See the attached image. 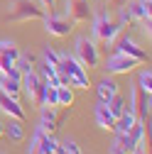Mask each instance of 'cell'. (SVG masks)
I'll use <instances>...</instances> for the list:
<instances>
[{"label": "cell", "mask_w": 152, "mask_h": 154, "mask_svg": "<svg viewBox=\"0 0 152 154\" xmlns=\"http://www.w3.org/2000/svg\"><path fill=\"white\" fill-rule=\"evenodd\" d=\"M62 147H64V152H66V154H81V147L76 144L74 140H66V142H64Z\"/></svg>", "instance_id": "cell-27"}, {"label": "cell", "mask_w": 152, "mask_h": 154, "mask_svg": "<svg viewBox=\"0 0 152 154\" xmlns=\"http://www.w3.org/2000/svg\"><path fill=\"white\" fill-rule=\"evenodd\" d=\"M42 17H44V10L32 0H12L8 12V20H15V22H30V20H42Z\"/></svg>", "instance_id": "cell-2"}, {"label": "cell", "mask_w": 152, "mask_h": 154, "mask_svg": "<svg viewBox=\"0 0 152 154\" xmlns=\"http://www.w3.org/2000/svg\"><path fill=\"white\" fill-rule=\"evenodd\" d=\"M113 47H116V51H118V54L130 56V59H135V61H145V59H147V54L142 51V47H138V44L128 37V34H120Z\"/></svg>", "instance_id": "cell-8"}, {"label": "cell", "mask_w": 152, "mask_h": 154, "mask_svg": "<svg viewBox=\"0 0 152 154\" xmlns=\"http://www.w3.org/2000/svg\"><path fill=\"white\" fill-rule=\"evenodd\" d=\"M96 122H98L101 130H113V127H116V118L110 115V110H108L106 103H98L96 105Z\"/></svg>", "instance_id": "cell-15"}, {"label": "cell", "mask_w": 152, "mask_h": 154, "mask_svg": "<svg viewBox=\"0 0 152 154\" xmlns=\"http://www.w3.org/2000/svg\"><path fill=\"white\" fill-rule=\"evenodd\" d=\"M40 3H42V8H47L49 12H52V10L56 8V0H40Z\"/></svg>", "instance_id": "cell-31"}, {"label": "cell", "mask_w": 152, "mask_h": 154, "mask_svg": "<svg viewBox=\"0 0 152 154\" xmlns=\"http://www.w3.org/2000/svg\"><path fill=\"white\" fill-rule=\"evenodd\" d=\"M66 17L71 22H88L91 17L88 0H66Z\"/></svg>", "instance_id": "cell-10"}, {"label": "cell", "mask_w": 152, "mask_h": 154, "mask_svg": "<svg viewBox=\"0 0 152 154\" xmlns=\"http://www.w3.org/2000/svg\"><path fill=\"white\" fill-rule=\"evenodd\" d=\"M59 122H62V115L56 112V108H42V120H40V130L44 134H54L59 130Z\"/></svg>", "instance_id": "cell-12"}, {"label": "cell", "mask_w": 152, "mask_h": 154, "mask_svg": "<svg viewBox=\"0 0 152 154\" xmlns=\"http://www.w3.org/2000/svg\"><path fill=\"white\" fill-rule=\"evenodd\" d=\"M132 20H142L150 22V0H138V3H128L125 5Z\"/></svg>", "instance_id": "cell-13"}, {"label": "cell", "mask_w": 152, "mask_h": 154, "mask_svg": "<svg viewBox=\"0 0 152 154\" xmlns=\"http://www.w3.org/2000/svg\"><path fill=\"white\" fill-rule=\"evenodd\" d=\"M59 149V142H56L54 134H44L42 142H40V149H37V154H47V152H56Z\"/></svg>", "instance_id": "cell-22"}, {"label": "cell", "mask_w": 152, "mask_h": 154, "mask_svg": "<svg viewBox=\"0 0 152 154\" xmlns=\"http://www.w3.org/2000/svg\"><path fill=\"white\" fill-rule=\"evenodd\" d=\"M44 64L47 66H52V69H59V64H62V54H56L54 49H44Z\"/></svg>", "instance_id": "cell-24"}, {"label": "cell", "mask_w": 152, "mask_h": 154, "mask_svg": "<svg viewBox=\"0 0 152 154\" xmlns=\"http://www.w3.org/2000/svg\"><path fill=\"white\" fill-rule=\"evenodd\" d=\"M130 154H150V152H147V144H135V149Z\"/></svg>", "instance_id": "cell-30"}, {"label": "cell", "mask_w": 152, "mask_h": 154, "mask_svg": "<svg viewBox=\"0 0 152 154\" xmlns=\"http://www.w3.org/2000/svg\"><path fill=\"white\" fill-rule=\"evenodd\" d=\"M106 3H108L110 8H116V10H118V8H123V5H128L130 0H106Z\"/></svg>", "instance_id": "cell-29"}, {"label": "cell", "mask_w": 152, "mask_h": 154, "mask_svg": "<svg viewBox=\"0 0 152 154\" xmlns=\"http://www.w3.org/2000/svg\"><path fill=\"white\" fill-rule=\"evenodd\" d=\"M76 56H79V64L84 69H96L101 64V51L98 47L93 44L91 39L81 37V39H76Z\"/></svg>", "instance_id": "cell-4"}, {"label": "cell", "mask_w": 152, "mask_h": 154, "mask_svg": "<svg viewBox=\"0 0 152 154\" xmlns=\"http://www.w3.org/2000/svg\"><path fill=\"white\" fill-rule=\"evenodd\" d=\"M0 110H3L8 118H15V120H22L25 122V108L20 105V100L5 95L3 91H0Z\"/></svg>", "instance_id": "cell-11"}, {"label": "cell", "mask_w": 152, "mask_h": 154, "mask_svg": "<svg viewBox=\"0 0 152 154\" xmlns=\"http://www.w3.org/2000/svg\"><path fill=\"white\" fill-rule=\"evenodd\" d=\"M5 132H8V137H10V140H15V142H22V140H25V127H22V120L10 118V122H8Z\"/></svg>", "instance_id": "cell-18"}, {"label": "cell", "mask_w": 152, "mask_h": 154, "mask_svg": "<svg viewBox=\"0 0 152 154\" xmlns=\"http://www.w3.org/2000/svg\"><path fill=\"white\" fill-rule=\"evenodd\" d=\"M132 112L138 115V120H147L150 118V95L135 83L130 88V105H128Z\"/></svg>", "instance_id": "cell-7"}, {"label": "cell", "mask_w": 152, "mask_h": 154, "mask_svg": "<svg viewBox=\"0 0 152 154\" xmlns=\"http://www.w3.org/2000/svg\"><path fill=\"white\" fill-rule=\"evenodd\" d=\"M118 93H120V88H118V83L113 79H103L98 83V98H101V103H108L113 95H118Z\"/></svg>", "instance_id": "cell-17"}, {"label": "cell", "mask_w": 152, "mask_h": 154, "mask_svg": "<svg viewBox=\"0 0 152 154\" xmlns=\"http://www.w3.org/2000/svg\"><path fill=\"white\" fill-rule=\"evenodd\" d=\"M3 134H5V125H3V122H0V137H3Z\"/></svg>", "instance_id": "cell-32"}, {"label": "cell", "mask_w": 152, "mask_h": 154, "mask_svg": "<svg viewBox=\"0 0 152 154\" xmlns=\"http://www.w3.org/2000/svg\"><path fill=\"white\" fill-rule=\"evenodd\" d=\"M44 79L37 71H25L22 73V88L27 91V95H30V100L37 105V108H42V100H44Z\"/></svg>", "instance_id": "cell-3"}, {"label": "cell", "mask_w": 152, "mask_h": 154, "mask_svg": "<svg viewBox=\"0 0 152 154\" xmlns=\"http://www.w3.org/2000/svg\"><path fill=\"white\" fill-rule=\"evenodd\" d=\"M138 86L150 95L152 93V73H150V69H142L140 71V79H138Z\"/></svg>", "instance_id": "cell-23"}, {"label": "cell", "mask_w": 152, "mask_h": 154, "mask_svg": "<svg viewBox=\"0 0 152 154\" xmlns=\"http://www.w3.org/2000/svg\"><path fill=\"white\" fill-rule=\"evenodd\" d=\"M0 54H8L10 59L17 61V56H20V49L15 47V42H0Z\"/></svg>", "instance_id": "cell-25"}, {"label": "cell", "mask_w": 152, "mask_h": 154, "mask_svg": "<svg viewBox=\"0 0 152 154\" xmlns=\"http://www.w3.org/2000/svg\"><path fill=\"white\" fill-rule=\"evenodd\" d=\"M110 154H128V149L120 144V140L116 137V142H113V149H110Z\"/></svg>", "instance_id": "cell-28"}, {"label": "cell", "mask_w": 152, "mask_h": 154, "mask_svg": "<svg viewBox=\"0 0 152 154\" xmlns=\"http://www.w3.org/2000/svg\"><path fill=\"white\" fill-rule=\"evenodd\" d=\"M138 64H140V61L130 59V56L116 54V56H110V59L106 61V69H108V73H113V76H120V73H130Z\"/></svg>", "instance_id": "cell-9"}, {"label": "cell", "mask_w": 152, "mask_h": 154, "mask_svg": "<svg viewBox=\"0 0 152 154\" xmlns=\"http://www.w3.org/2000/svg\"><path fill=\"white\" fill-rule=\"evenodd\" d=\"M56 95H59V108H69L74 103V91L71 86H56Z\"/></svg>", "instance_id": "cell-20"}, {"label": "cell", "mask_w": 152, "mask_h": 154, "mask_svg": "<svg viewBox=\"0 0 152 154\" xmlns=\"http://www.w3.org/2000/svg\"><path fill=\"white\" fill-rule=\"evenodd\" d=\"M0 91L10 98H20V91H22V81L17 79H10V76H3L0 73Z\"/></svg>", "instance_id": "cell-16"}, {"label": "cell", "mask_w": 152, "mask_h": 154, "mask_svg": "<svg viewBox=\"0 0 152 154\" xmlns=\"http://www.w3.org/2000/svg\"><path fill=\"white\" fill-rule=\"evenodd\" d=\"M56 71H66V73L71 76V81H74L76 88H88V86H91L86 69L79 64V59H74V56H62V64H59Z\"/></svg>", "instance_id": "cell-5"}, {"label": "cell", "mask_w": 152, "mask_h": 154, "mask_svg": "<svg viewBox=\"0 0 152 154\" xmlns=\"http://www.w3.org/2000/svg\"><path fill=\"white\" fill-rule=\"evenodd\" d=\"M59 108V95H56V86H44V100L42 108Z\"/></svg>", "instance_id": "cell-21"}, {"label": "cell", "mask_w": 152, "mask_h": 154, "mask_svg": "<svg viewBox=\"0 0 152 154\" xmlns=\"http://www.w3.org/2000/svg\"><path fill=\"white\" fill-rule=\"evenodd\" d=\"M106 105H108V110H110V115H113V118H118V115H120V112L128 108V100H125L123 95L118 93V95H113V98H110Z\"/></svg>", "instance_id": "cell-19"}, {"label": "cell", "mask_w": 152, "mask_h": 154, "mask_svg": "<svg viewBox=\"0 0 152 154\" xmlns=\"http://www.w3.org/2000/svg\"><path fill=\"white\" fill-rule=\"evenodd\" d=\"M135 122H138V115L132 112L130 108H125V110L118 115V118H116V127H113V130H116L118 134H125V132H128L132 125H135Z\"/></svg>", "instance_id": "cell-14"}, {"label": "cell", "mask_w": 152, "mask_h": 154, "mask_svg": "<svg viewBox=\"0 0 152 154\" xmlns=\"http://www.w3.org/2000/svg\"><path fill=\"white\" fill-rule=\"evenodd\" d=\"M42 20H44V29H47L52 37H69V34L74 32V25H76V22L69 20L66 15H54V12L44 15Z\"/></svg>", "instance_id": "cell-6"}, {"label": "cell", "mask_w": 152, "mask_h": 154, "mask_svg": "<svg viewBox=\"0 0 152 154\" xmlns=\"http://www.w3.org/2000/svg\"><path fill=\"white\" fill-rule=\"evenodd\" d=\"M123 25L118 22V20H110L108 15H98L96 20H93V37H96V39H101L103 44H108V47H113L116 44V39L118 37L123 34Z\"/></svg>", "instance_id": "cell-1"}, {"label": "cell", "mask_w": 152, "mask_h": 154, "mask_svg": "<svg viewBox=\"0 0 152 154\" xmlns=\"http://www.w3.org/2000/svg\"><path fill=\"white\" fill-rule=\"evenodd\" d=\"M15 66V59H10L8 54H0V73H8Z\"/></svg>", "instance_id": "cell-26"}]
</instances>
